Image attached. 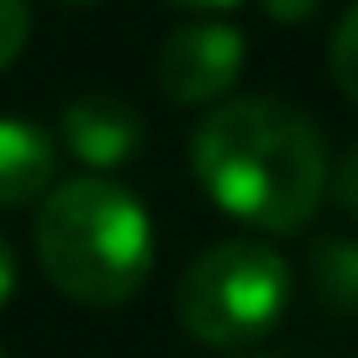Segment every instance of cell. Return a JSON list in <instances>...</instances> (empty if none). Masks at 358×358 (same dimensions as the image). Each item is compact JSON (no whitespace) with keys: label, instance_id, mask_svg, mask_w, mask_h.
I'll use <instances>...</instances> for the list:
<instances>
[{"label":"cell","instance_id":"obj_1","mask_svg":"<svg viewBox=\"0 0 358 358\" xmlns=\"http://www.w3.org/2000/svg\"><path fill=\"white\" fill-rule=\"evenodd\" d=\"M195 185L253 232H301L327 195V143L306 111L268 95L222 101L190 137Z\"/></svg>","mask_w":358,"mask_h":358},{"label":"cell","instance_id":"obj_2","mask_svg":"<svg viewBox=\"0 0 358 358\" xmlns=\"http://www.w3.org/2000/svg\"><path fill=\"white\" fill-rule=\"evenodd\" d=\"M37 258L74 306H127L153 274V222L116 179L79 174L53 185L37 211Z\"/></svg>","mask_w":358,"mask_h":358},{"label":"cell","instance_id":"obj_3","mask_svg":"<svg viewBox=\"0 0 358 358\" xmlns=\"http://www.w3.org/2000/svg\"><path fill=\"white\" fill-rule=\"evenodd\" d=\"M290 306V264L268 243L232 237L216 243L179 274L174 316L206 348L258 343Z\"/></svg>","mask_w":358,"mask_h":358},{"label":"cell","instance_id":"obj_4","mask_svg":"<svg viewBox=\"0 0 358 358\" xmlns=\"http://www.w3.org/2000/svg\"><path fill=\"white\" fill-rule=\"evenodd\" d=\"M248 64V37L232 22H190L158 48V90L174 106H211L237 85Z\"/></svg>","mask_w":358,"mask_h":358},{"label":"cell","instance_id":"obj_5","mask_svg":"<svg viewBox=\"0 0 358 358\" xmlns=\"http://www.w3.org/2000/svg\"><path fill=\"white\" fill-rule=\"evenodd\" d=\"M58 132H64V148L85 169H122L127 158L143 148L148 127H143V116H137L132 101L106 95V90H90V95H79V101L64 106Z\"/></svg>","mask_w":358,"mask_h":358},{"label":"cell","instance_id":"obj_6","mask_svg":"<svg viewBox=\"0 0 358 358\" xmlns=\"http://www.w3.org/2000/svg\"><path fill=\"white\" fill-rule=\"evenodd\" d=\"M58 174V148L37 122L22 116H0V211L27 206L53 190Z\"/></svg>","mask_w":358,"mask_h":358},{"label":"cell","instance_id":"obj_7","mask_svg":"<svg viewBox=\"0 0 358 358\" xmlns=\"http://www.w3.org/2000/svg\"><path fill=\"white\" fill-rule=\"evenodd\" d=\"M311 285L332 311H358V243L332 237L311 253Z\"/></svg>","mask_w":358,"mask_h":358},{"label":"cell","instance_id":"obj_8","mask_svg":"<svg viewBox=\"0 0 358 358\" xmlns=\"http://www.w3.org/2000/svg\"><path fill=\"white\" fill-rule=\"evenodd\" d=\"M327 58H332L337 90H343L348 101L358 106V6H348V11H343V22H337V32H332Z\"/></svg>","mask_w":358,"mask_h":358},{"label":"cell","instance_id":"obj_9","mask_svg":"<svg viewBox=\"0 0 358 358\" xmlns=\"http://www.w3.org/2000/svg\"><path fill=\"white\" fill-rule=\"evenodd\" d=\"M32 37V6L27 0H0V69H11Z\"/></svg>","mask_w":358,"mask_h":358},{"label":"cell","instance_id":"obj_10","mask_svg":"<svg viewBox=\"0 0 358 358\" xmlns=\"http://www.w3.org/2000/svg\"><path fill=\"white\" fill-rule=\"evenodd\" d=\"M332 195H337V206H343V211L358 222V143L348 148L343 164L332 169Z\"/></svg>","mask_w":358,"mask_h":358},{"label":"cell","instance_id":"obj_11","mask_svg":"<svg viewBox=\"0 0 358 358\" xmlns=\"http://www.w3.org/2000/svg\"><path fill=\"white\" fill-rule=\"evenodd\" d=\"M316 6H322V0H264L268 22H285V27H295V22H311V16H316Z\"/></svg>","mask_w":358,"mask_h":358},{"label":"cell","instance_id":"obj_12","mask_svg":"<svg viewBox=\"0 0 358 358\" xmlns=\"http://www.w3.org/2000/svg\"><path fill=\"white\" fill-rule=\"evenodd\" d=\"M16 295V253H11V243L0 237V306Z\"/></svg>","mask_w":358,"mask_h":358},{"label":"cell","instance_id":"obj_13","mask_svg":"<svg viewBox=\"0 0 358 358\" xmlns=\"http://www.w3.org/2000/svg\"><path fill=\"white\" fill-rule=\"evenodd\" d=\"M169 6H185V11H227L237 0H169Z\"/></svg>","mask_w":358,"mask_h":358},{"label":"cell","instance_id":"obj_14","mask_svg":"<svg viewBox=\"0 0 358 358\" xmlns=\"http://www.w3.org/2000/svg\"><path fill=\"white\" fill-rule=\"evenodd\" d=\"M64 6H95V0H64Z\"/></svg>","mask_w":358,"mask_h":358},{"label":"cell","instance_id":"obj_15","mask_svg":"<svg viewBox=\"0 0 358 358\" xmlns=\"http://www.w3.org/2000/svg\"><path fill=\"white\" fill-rule=\"evenodd\" d=\"M237 358H264V353H237Z\"/></svg>","mask_w":358,"mask_h":358},{"label":"cell","instance_id":"obj_16","mask_svg":"<svg viewBox=\"0 0 358 358\" xmlns=\"http://www.w3.org/2000/svg\"><path fill=\"white\" fill-rule=\"evenodd\" d=\"M0 358H6V348H0Z\"/></svg>","mask_w":358,"mask_h":358}]
</instances>
